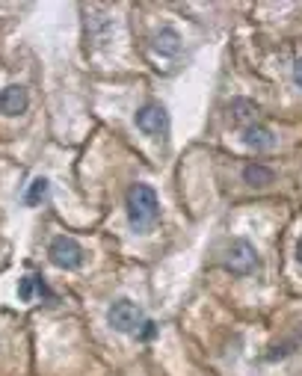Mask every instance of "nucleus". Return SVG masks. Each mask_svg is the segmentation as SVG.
<instances>
[{
	"label": "nucleus",
	"mask_w": 302,
	"mask_h": 376,
	"mask_svg": "<svg viewBox=\"0 0 302 376\" xmlns=\"http://www.w3.org/2000/svg\"><path fill=\"white\" fill-rule=\"evenodd\" d=\"M157 213H160L157 193L148 184H133L128 190V219H130V228L139 231V234L148 231L157 222Z\"/></svg>",
	"instance_id": "1"
},
{
	"label": "nucleus",
	"mask_w": 302,
	"mask_h": 376,
	"mask_svg": "<svg viewBox=\"0 0 302 376\" xmlns=\"http://www.w3.org/2000/svg\"><path fill=\"white\" fill-rule=\"evenodd\" d=\"M107 320H110V326L116 329V332H122V335H133V332H139L142 329V311L130 302V299H119V302H113L110 305V311H107Z\"/></svg>",
	"instance_id": "2"
},
{
	"label": "nucleus",
	"mask_w": 302,
	"mask_h": 376,
	"mask_svg": "<svg viewBox=\"0 0 302 376\" xmlns=\"http://www.w3.org/2000/svg\"><path fill=\"white\" fill-rule=\"evenodd\" d=\"M47 255H50V264H56L59 270H77L83 264V246L71 237H56Z\"/></svg>",
	"instance_id": "3"
},
{
	"label": "nucleus",
	"mask_w": 302,
	"mask_h": 376,
	"mask_svg": "<svg viewBox=\"0 0 302 376\" xmlns=\"http://www.w3.org/2000/svg\"><path fill=\"white\" fill-rule=\"evenodd\" d=\"M255 264H258V258H255V246L249 243V240H231V246H228V252H225V267L234 273V276H249L252 270H255Z\"/></svg>",
	"instance_id": "4"
},
{
	"label": "nucleus",
	"mask_w": 302,
	"mask_h": 376,
	"mask_svg": "<svg viewBox=\"0 0 302 376\" xmlns=\"http://www.w3.org/2000/svg\"><path fill=\"white\" fill-rule=\"evenodd\" d=\"M133 122H136V127H139L145 136H163V133L169 130V116H166V110H163L160 104H142V107L136 110Z\"/></svg>",
	"instance_id": "5"
},
{
	"label": "nucleus",
	"mask_w": 302,
	"mask_h": 376,
	"mask_svg": "<svg viewBox=\"0 0 302 376\" xmlns=\"http://www.w3.org/2000/svg\"><path fill=\"white\" fill-rule=\"evenodd\" d=\"M30 104V95L24 86H6L0 89V116H21Z\"/></svg>",
	"instance_id": "6"
},
{
	"label": "nucleus",
	"mask_w": 302,
	"mask_h": 376,
	"mask_svg": "<svg viewBox=\"0 0 302 376\" xmlns=\"http://www.w3.org/2000/svg\"><path fill=\"white\" fill-rule=\"evenodd\" d=\"M243 142H246L249 148H255V151H270V148H276L273 130H270V127H261V125H249V127L243 130Z\"/></svg>",
	"instance_id": "7"
},
{
	"label": "nucleus",
	"mask_w": 302,
	"mask_h": 376,
	"mask_svg": "<svg viewBox=\"0 0 302 376\" xmlns=\"http://www.w3.org/2000/svg\"><path fill=\"white\" fill-rule=\"evenodd\" d=\"M154 47H157L160 53H166V56H175V53L181 50V36H178V30L163 27V30L154 36Z\"/></svg>",
	"instance_id": "8"
},
{
	"label": "nucleus",
	"mask_w": 302,
	"mask_h": 376,
	"mask_svg": "<svg viewBox=\"0 0 302 376\" xmlns=\"http://www.w3.org/2000/svg\"><path fill=\"white\" fill-rule=\"evenodd\" d=\"M273 169H267V166H261V163H252V166H246L243 169V181L246 184H252V187H267V184H273Z\"/></svg>",
	"instance_id": "9"
},
{
	"label": "nucleus",
	"mask_w": 302,
	"mask_h": 376,
	"mask_svg": "<svg viewBox=\"0 0 302 376\" xmlns=\"http://www.w3.org/2000/svg\"><path fill=\"white\" fill-rule=\"evenodd\" d=\"M47 178H36L33 184H30V190H27V196H24V202L33 208V205H39V202H44V196H47Z\"/></svg>",
	"instance_id": "10"
},
{
	"label": "nucleus",
	"mask_w": 302,
	"mask_h": 376,
	"mask_svg": "<svg viewBox=\"0 0 302 376\" xmlns=\"http://www.w3.org/2000/svg\"><path fill=\"white\" fill-rule=\"evenodd\" d=\"M33 291H36V276H24V279L18 282V296H21L24 302H30V299H33Z\"/></svg>",
	"instance_id": "11"
},
{
	"label": "nucleus",
	"mask_w": 302,
	"mask_h": 376,
	"mask_svg": "<svg viewBox=\"0 0 302 376\" xmlns=\"http://www.w3.org/2000/svg\"><path fill=\"white\" fill-rule=\"evenodd\" d=\"M231 107L237 110V113H234L237 119H246V116H252V113H255V104H252V101H234Z\"/></svg>",
	"instance_id": "12"
},
{
	"label": "nucleus",
	"mask_w": 302,
	"mask_h": 376,
	"mask_svg": "<svg viewBox=\"0 0 302 376\" xmlns=\"http://www.w3.org/2000/svg\"><path fill=\"white\" fill-rule=\"evenodd\" d=\"M154 332H157V329H154V323H148V320H145V323H142V329H139V338H142V341H148V338H154Z\"/></svg>",
	"instance_id": "13"
},
{
	"label": "nucleus",
	"mask_w": 302,
	"mask_h": 376,
	"mask_svg": "<svg viewBox=\"0 0 302 376\" xmlns=\"http://www.w3.org/2000/svg\"><path fill=\"white\" fill-rule=\"evenodd\" d=\"M294 80H297V86L302 89V59H297V65H294Z\"/></svg>",
	"instance_id": "14"
},
{
	"label": "nucleus",
	"mask_w": 302,
	"mask_h": 376,
	"mask_svg": "<svg viewBox=\"0 0 302 376\" xmlns=\"http://www.w3.org/2000/svg\"><path fill=\"white\" fill-rule=\"evenodd\" d=\"M297 261L302 264V237H300V243H297Z\"/></svg>",
	"instance_id": "15"
}]
</instances>
